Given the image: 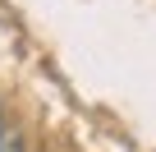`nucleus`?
Returning <instances> with one entry per match:
<instances>
[{"mask_svg":"<svg viewBox=\"0 0 156 152\" xmlns=\"http://www.w3.org/2000/svg\"><path fill=\"white\" fill-rule=\"evenodd\" d=\"M0 152H28L23 147V134L19 129H5V134H0Z\"/></svg>","mask_w":156,"mask_h":152,"instance_id":"f257e3e1","label":"nucleus"},{"mask_svg":"<svg viewBox=\"0 0 156 152\" xmlns=\"http://www.w3.org/2000/svg\"><path fill=\"white\" fill-rule=\"evenodd\" d=\"M0 134H5V124H0Z\"/></svg>","mask_w":156,"mask_h":152,"instance_id":"f03ea898","label":"nucleus"}]
</instances>
